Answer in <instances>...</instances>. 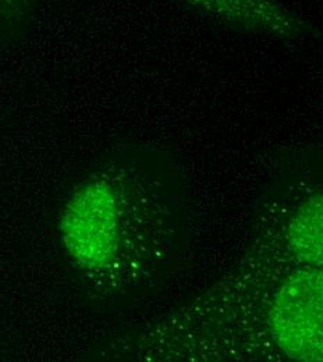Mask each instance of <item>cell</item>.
I'll return each mask as SVG.
<instances>
[{
    "label": "cell",
    "instance_id": "6da1fadb",
    "mask_svg": "<svg viewBox=\"0 0 323 362\" xmlns=\"http://www.w3.org/2000/svg\"><path fill=\"white\" fill-rule=\"evenodd\" d=\"M119 195L107 181L96 180L78 189L66 205L60 231L73 261L87 271L109 268L122 238Z\"/></svg>",
    "mask_w": 323,
    "mask_h": 362
},
{
    "label": "cell",
    "instance_id": "7a4b0ae2",
    "mask_svg": "<svg viewBox=\"0 0 323 362\" xmlns=\"http://www.w3.org/2000/svg\"><path fill=\"white\" fill-rule=\"evenodd\" d=\"M322 301L321 268L291 273L277 291L269 314L271 330L291 360L322 361Z\"/></svg>",
    "mask_w": 323,
    "mask_h": 362
},
{
    "label": "cell",
    "instance_id": "5b68a950",
    "mask_svg": "<svg viewBox=\"0 0 323 362\" xmlns=\"http://www.w3.org/2000/svg\"><path fill=\"white\" fill-rule=\"evenodd\" d=\"M35 0H0V13L7 18L18 20L30 10Z\"/></svg>",
    "mask_w": 323,
    "mask_h": 362
},
{
    "label": "cell",
    "instance_id": "3957f363",
    "mask_svg": "<svg viewBox=\"0 0 323 362\" xmlns=\"http://www.w3.org/2000/svg\"><path fill=\"white\" fill-rule=\"evenodd\" d=\"M209 18L240 31L298 41L314 28L276 0H182Z\"/></svg>",
    "mask_w": 323,
    "mask_h": 362
},
{
    "label": "cell",
    "instance_id": "277c9868",
    "mask_svg": "<svg viewBox=\"0 0 323 362\" xmlns=\"http://www.w3.org/2000/svg\"><path fill=\"white\" fill-rule=\"evenodd\" d=\"M288 244L300 261L310 268H322V195H311L295 212Z\"/></svg>",
    "mask_w": 323,
    "mask_h": 362
}]
</instances>
